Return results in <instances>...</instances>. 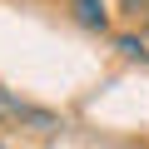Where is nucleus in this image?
I'll return each instance as SVG.
<instances>
[{
	"instance_id": "7ed1b4c3",
	"label": "nucleus",
	"mask_w": 149,
	"mask_h": 149,
	"mask_svg": "<svg viewBox=\"0 0 149 149\" xmlns=\"http://www.w3.org/2000/svg\"><path fill=\"white\" fill-rule=\"evenodd\" d=\"M114 5H119V15H124V20L149 25V0H114Z\"/></svg>"
},
{
	"instance_id": "f257e3e1",
	"label": "nucleus",
	"mask_w": 149,
	"mask_h": 149,
	"mask_svg": "<svg viewBox=\"0 0 149 149\" xmlns=\"http://www.w3.org/2000/svg\"><path fill=\"white\" fill-rule=\"evenodd\" d=\"M0 124H35V129H60V119L50 114V109H35V104H25L20 95H10V90H0Z\"/></svg>"
},
{
	"instance_id": "f03ea898",
	"label": "nucleus",
	"mask_w": 149,
	"mask_h": 149,
	"mask_svg": "<svg viewBox=\"0 0 149 149\" xmlns=\"http://www.w3.org/2000/svg\"><path fill=\"white\" fill-rule=\"evenodd\" d=\"M70 5H74V20H80L85 30H104V25H109L104 0H70Z\"/></svg>"
},
{
	"instance_id": "39448f33",
	"label": "nucleus",
	"mask_w": 149,
	"mask_h": 149,
	"mask_svg": "<svg viewBox=\"0 0 149 149\" xmlns=\"http://www.w3.org/2000/svg\"><path fill=\"white\" fill-rule=\"evenodd\" d=\"M0 149H5V144H0Z\"/></svg>"
},
{
	"instance_id": "20e7f679",
	"label": "nucleus",
	"mask_w": 149,
	"mask_h": 149,
	"mask_svg": "<svg viewBox=\"0 0 149 149\" xmlns=\"http://www.w3.org/2000/svg\"><path fill=\"white\" fill-rule=\"evenodd\" d=\"M114 50H119L124 60H139V65L149 60V50H144V40H134V35H119V40H114Z\"/></svg>"
}]
</instances>
